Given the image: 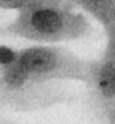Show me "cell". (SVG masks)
<instances>
[{
	"mask_svg": "<svg viewBox=\"0 0 115 124\" xmlns=\"http://www.w3.org/2000/svg\"><path fill=\"white\" fill-rule=\"evenodd\" d=\"M103 124H115V101L94 111Z\"/></svg>",
	"mask_w": 115,
	"mask_h": 124,
	"instance_id": "ba28073f",
	"label": "cell"
},
{
	"mask_svg": "<svg viewBox=\"0 0 115 124\" xmlns=\"http://www.w3.org/2000/svg\"><path fill=\"white\" fill-rule=\"evenodd\" d=\"M17 66L28 77L41 82L76 81L85 85L91 60L58 44H36L18 50Z\"/></svg>",
	"mask_w": 115,
	"mask_h": 124,
	"instance_id": "7a4b0ae2",
	"label": "cell"
},
{
	"mask_svg": "<svg viewBox=\"0 0 115 124\" xmlns=\"http://www.w3.org/2000/svg\"><path fill=\"white\" fill-rule=\"evenodd\" d=\"M74 7L98 23L106 38H115V0H68Z\"/></svg>",
	"mask_w": 115,
	"mask_h": 124,
	"instance_id": "5b68a950",
	"label": "cell"
},
{
	"mask_svg": "<svg viewBox=\"0 0 115 124\" xmlns=\"http://www.w3.org/2000/svg\"><path fill=\"white\" fill-rule=\"evenodd\" d=\"M85 85L94 111L115 101V38H106L102 54L91 60Z\"/></svg>",
	"mask_w": 115,
	"mask_h": 124,
	"instance_id": "277c9868",
	"label": "cell"
},
{
	"mask_svg": "<svg viewBox=\"0 0 115 124\" xmlns=\"http://www.w3.org/2000/svg\"><path fill=\"white\" fill-rule=\"evenodd\" d=\"M18 50L9 46H0V68L16 64L18 61Z\"/></svg>",
	"mask_w": 115,
	"mask_h": 124,
	"instance_id": "52a82bcc",
	"label": "cell"
},
{
	"mask_svg": "<svg viewBox=\"0 0 115 124\" xmlns=\"http://www.w3.org/2000/svg\"><path fill=\"white\" fill-rule=\"evenodd\" d=\"M92 31L90 18L68 0L37 4L16 12L0 25V37H12L37 44H59L86 38Z\"/></svg>",
	"mask_w": 115,
	"mask_h": 124,
	"instance_id": "6da1fadb",
	"label": "cell"
},
{
	"mask_svg": "<svg viewBox=\"0 0 115 124\" xmlns=\"http://www.w3.org/2000/svg\"><path fill=\"white\" fill-rule=\"evenodd\" d=\"M71 94L59 84L41 82L28 77L18 66L0 68V106L20 112L40 111L64 104Z\"/></svg>",
	"mask_w": 115,
	"mask_h": 124,
	"instance_id": "3957f363",
	"label": "cell"
},
{
	"mask_svg": "<svg viewBox=\"0 0 115 124\" xmlns=\"http://www.w3.org/2000/svg\"><path fill=\"white\" fill-rule=\"evenodd\" d=\"M62 0H0V8L2 10H12L19 11L25 7L37 5V4H47V2H58Z\"/></svg>",
	"mask_w": 115,
	"mask_h": 124,
	"instance_id": "8992f818",
	"label": "cell"
}]
</instances>
